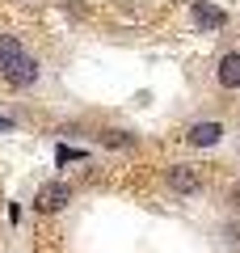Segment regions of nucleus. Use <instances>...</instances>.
Listing matches in <instances>:
<instances>
[{"mask_svg": "<svg viewBox=\"0 0 240 253\" xmlns=\"http://www.w3.org/2000/svg\"><path fill=\"white\" fill-rule=\"evenodd\" d=\"M101 144H106V148H131L135 135H131V131H101Z\"/></svg>", "mask_w": 240, "mask_h": 253, "instance_id": "obj_7", "label": "nucleus"}, {"mask_svg": "<svg viewBox=\"0 0 240 253\" xmlns=\"http://www.w3.org/2000/svg\"><path fill=\"white\" fill-rule=\"evenodd\" d=\"M190 17H194V26L202 30V34H215V30L228 26V13H223L219 4H211V0H194V4H190Z\"/></svg>", "mask_w": 240, "mask_h": 253, "instance_id": "obj_4", "label": "nucleus"}, {"mask_svg": "<svg viewBox=\"0 0 240 253\" xmlns=\"http://www.w3.org/2000/svg\"><path fill=\"white\" fill-rule=\"evenodd\" d=\"M215 81H219V89H240V51H228V55L219 59Z\"/></svg>", "mask_w": 240, "mask_h": 253, "instance_id": "obj_6", "label": "nucleus"}, {"mask_svg": "<svg viewBox=\"0 0 240 253\" xmlns=\"http://www.w3.org/2000/svg\"><path fill=\"white\" fill-rule=\"evenodd\" d=\"M38 76H42V68H38V59L21 46V38L0 34V81L9 84V89H34Z\"/></svg>", "mask_w": 240, "mask_h": 253, "instance_id": "obj_1", "label": "nucleus"}, {"mask_svg": "<svg viewBox=\"0 0 240 253\" xmlns=\"http://www.w3.org/2000/svg\"><path fill=\"white\" fill-rule=\"evenodd\" d=\"M223 139V123H190V131H186V144H194V148H215Z\"/></svg>", "mask_w": 240, "mask_h": 253, "instance_id": "obj_5", "label": "nucleus"}, {"mask_svg": "<svg viewBox=\"0 0 240 253\" xmlns=\"http://www.w3.org/2000/svg\"><path fill=\"white\" fill-rule=\"evenodd\" d=\"M68 203H72V186L68 181H46V186L34 194V211L38 215H55V211H63Z\"/></svg>", "mask_w": 240, "mask_h": 253, "instance_id": "obj_2", "label": "nucleus"}, {"mask_svg": "<svg viewBox=\"0 0 240 253\" xmlns=\"http://www.w3.org/2000/svg\"><path fill=\"white\" fill-rule=\"evenodd\" d=\"M164 186L173 190V194H198V190H202V177H198V169L194 165H169V169H164Z\"/></svg>", "mask_w": 240, "mask_h": 253, "instance_id": "obj_3", "label": "nucleus"}]
</instances>
